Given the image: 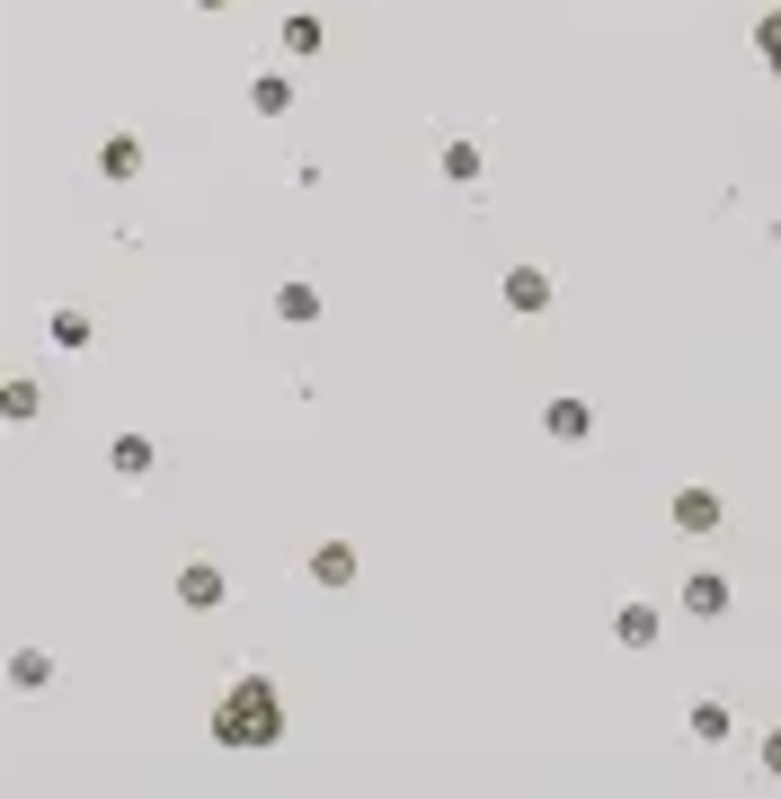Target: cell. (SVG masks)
Wrapping results in <instances>:
<instances>
[{
  "mask_svg": "<svg viewBox=\"0 0 781 799\" xmlns=\"http://www.w3.org/2000/svg\"><path fill=\"white\" fill-rule=\"evenodd\" d=\"M116 472L143 480V472H152V444H143V436H116Z\"/></svg>",
  "mask_w": 781,
  "mask_h": 799,
  "instance_id": "cell-10",
  "label": "cell"
},
{
  "mask_svg": "<svg viewBox=\"0 0 781 799\" xmlns=\"http://www.w3.org/2000/svg\"><path fill=\"white\" fill-rule=\"evenodd\" d=\"M249 98H257V116H285V107H293V90H285V81H276V72H267V81H257V90H249Z\"/></svg>",
  "mask_w": 781,
  "mask_h": 799,
  "instance_id": "cell-11",
  "label": "cell"
},
{
  "mask_svg": "<svg viewBox=\"0 0 781 799\" xmlns=\"http://www.w3.org/2000/svg\"><path fill=\"white\" fill-rule=\"evenodd\" d=\"M755 53H764L772 72H781V19H764V27H755Z\"/></svg>",
  "mask_w": 781,
  "mask_h": 799,
  "instance_id": "cell-16",
  "label": "cell"
},
{
  "mask_svg": "<svg viewBox=\"0 0 781 799\" xmlns=\"http://www.w3.org/2000/svg\"><path fill=\"white\" fill-rule=\"evenodd\" d=\"M506 302H515V311H542V302H551V276H542V266H515V276H506Z\"/></svg>",
  "mask_w": 781,
  "mask_h": 799,
  "instance_id": "cell-4",
  "label": "cell"
},
{
  "mask_svg": "<svg viewBox=\"0 0 781 799\" xmlns=\"http://www.w3.org/2000/svg\"><path fill=\"white\" fill-rule=\"evenodd\" d=\"M214 738H223V747H276V738H285L276 684H231L223 711H214Z\"/></svg>",
  "mask_w": 781,
  "mask_h": 799,
  "instance_id": "cell-1",
  "label": "cell"
},
{
  "mask_svg": "<svg viewBox=\"0 0 781 799\" xmlns=\"http://www.w3.org/2000/svg\"><path fill=\"white\" fill-rule=\"evenodd\" d=\"M285 45L293 53H320V19H285Z\"/></svg>",
  "mask_w": 781,
  "mask_h": 799,
  "instance_id": "cell-15",
  "label": "cell"
},
{
  "mask_svg": "<svg viewBox=\"0 0 781 799\" xmlns=\"http://www.w3.org/2000/svg\"><path fill=\"white\" fill-rule=\"evenodd\" d=\"M195 10H223V0H195Z\"/></svg>",
  "mask_w": 781,
  "mask_h": 799,
  "instance_id": "cell-18",
  "label": "cell"
},
{
  "mask_svg": "<svg viewBox=\"0 0 781 799\" xmlns=\"http://www.w3.org/2000/svg\"><path fill=\"white\" fill-rule=\"evenodd\" d=\"M53 347H89V320L81 311H53Z\"/></svg>",
  "mask_w": 781,
  "mask_h": 799,
  "instance_id": "cell-12",
  "label": "cell"
},
{
  "mask_svg": "<svg viewBox=\"0 0 781 799\" xmlns=\"http://www.w3.org/2000/svg\"><path fill=\"white\" fill-rule=\"evenodd\" d=\"M311 577H320V586H347V577H356V551H347V542H320V551H311Z\"/></svg>",
  "mask_w": 781,
  "mask_h": 799,
  "instance_id": "cell-5",
  "label": "cell"
},
{
  "mask_svg": "<svg viewBox=\"0 0 781 799\" xmlns=\"http://www.w3.org/2000/svg\"><path fill=\"white\" fill-rule=\"evenodd\" d=\"M693 738H729V711L720 702H693Z\"/></svg>",
  "mask_w": 781,
  "mask_h": 799,
  "instance_id": "cell-13",
  "label": "cell"
},
{
  "mask_svg": "<svg viewBox=\"0 0 781 799\" xmlns=\"http://www.w3.org/2000/svg\"><path fill=\"white\" fill-rule=\"evenodd\" d=\"M542 427H551L560 444H577V436H586V427H596V418H586V409H577V400H551V409H542Z\"/></svg>",
  "mask_w": 781,
  "mask_h": 799,
  "instance_id": "cell-8",
  "label": "cell"
},
{
  "mask_svg": "<svg viewBox=\"0 0 781 799\" xmlns=\"http://www.w3.org/2000/svg\"><path fill=\"white\" fill-rule=\"evenodd\" d=\"M178 595H187V605H223V569H205V560H195V569H178Z\"/></svg>",
  "mask_w": 781,
  "mask_h": 799,
  "instance_id": "cell-2",
  "label": "cell"
},
{
  "mask_svg": "<svg viewBox=\"0 0 781 799\" xmlns=\"http://www.w3.org/2000/svg\"><path fill=\"white\" fill-rule=\"evenodd\" d=\"M675 524H684V533H710V524H720V498H710V489H684V498H675Z\"/></svg>",
  "mask_w": 781,
  "mask_h": 799,
  "instance_id": "cell-6",
  "label": "cell"
},
{
  "mask_svg": "<svg viewBox=\"0 0 781 799\" xmlns=\"http://www.w3.org/2000/svg\"><path fill=\"white\" fill-rule=\"evenodd\" d=\"M276 311H285V320H311V311H320V294H311V285H285V294H276Z\"/></svg>",
  "mask_w": 781,
  "mask_h": 799,
  "instance_id": "cell-14",
  "label": "cell"
},
{
  "mask_svg": "<svg viewBox=\"0 0 781 799\" xmlns=\"http://www.w3.org/2000/svg\"><path fill=\"white\" fill-rule=\"evenodd\" d=\"M98 169H107V178H134V169H143V143H124V133H116V143L98 152Z\"/></svg>",
  "mask_w": 781,
  "mask_h": 799,
  "instance_id": "cell-9",
  "label": "cell"
},
{
  "mask_svg": "<svg viewBox=\"0 0 781 799\" xmlns=\"http://www.w3.org/2000/svg\"><path fill=\"white\" fill-rule=\"evenodd\" d=\"M764 755H772V773H781V728H772V738H764Z\"/></svg>",
  "mask_w": 781,
  "mask_h": 799,
  "instance_id": "cell-17",
  "label": "cell"
},
{
  "mask_svg": "<svg viewBox=\"0 0 781 799\" xmlns=\"http://www.w3.org/2000/svg\"><path fill=\"white\" fill-rule=\"evenodd\" d=\"M684 613H701V622H710V613H729V577H701V569H693V586H684Z\"/></svg>",
  "mask_w": 781,
  "mask_h": 799,
  "instance_id": "cell-3",
  "label": "cell"
},
{
  "mask_svg": "<svg viewBox=\"0 0 781 799\" xmlns=\"http://www.w3.org/2000/svg\"><path fill=\"white\" fill-rule=\"evenodd\" d=\"M613 640H622V648H648V640H658V613H648V605H622V613H613Z\"/></svg>",
  "mask_w": 781,
  "mask_h": 799,
  "instance_id": "cell-7",
  "label": "cell"
}]
</instances>
